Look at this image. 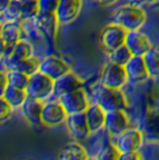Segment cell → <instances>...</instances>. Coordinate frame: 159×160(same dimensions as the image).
Segmentation results:
<instances>
[{"mask_svg":"<svg viewBox=\"0 0 159 160\" xmlns=\"http://www.w3.org/2000/svg\"><path fill=\"white\" fill-rule=\"evenodd\" d=\"M142 133L150 141H159V112L156 111L146 116Z\"/></svg>","mask_w":159,"mask_h":160,"instance_id":"22","label":"cell"},{"mask_svg":"<svg viewBox=\"0 0 159 160\" xmlns=\"http://www.w3.org/2000/svg\"><path fill=\"white\" fill-rule=\"evenodd\" d=\"M12 0H0V8H1V12H4L6 10V7L11 4Z\"/></svg>","mask_w":159,"mask_h":160,"instance_id":"35","label":"cell"},{"mask_svg":"<svg viewBox=\"0 0 159 160\" xmlns=\"http://www.w3.org/2000/svg\"><path fill=\"white\" fill-rule=\"evenodd\" d=\"M96 99H97V104H100L105 112L113 111V110H125L126 108L125 94L119 88L102 86L97 91Z\"/></svg>","mask_w":159,"mask_h":160,"instance_id":"4","label":"cell"},{"mask_svg":"<svg viewBox=\"0 0 159 160\" xmlns=\"http://www.w3.org/2000/svg\"><path fill=\"white\" fill-rule=\"evenodd\" d=\"M115 1H117V0H97V2L103 5V6H109V5L114 4Z\"/></svg>","mask_w":159,"mask_h":160,"instance_id":"36","label":"cell"},{"mask_svg":"<svg viewBox=\"0 0 159 160\" xmlns=\"http://www.w3.org/2000/svg\"><path fill=\"white\" fill-rule=\"evenodd\" d=\"M83 6L81 0H60L59 6L56 10V17L59 23L67 24L75 19Z\"/></svg>","mask_w":159,"mask_h":160,"instance_id":"16","label":"cell"},{"mask_svg":"<svg viewBox=\"0 0 159 160\" xmlns=\"http://www.w3.org/2000/svg\"><path fill=\"white\" fill-rule=\"evenodd\" d=\"M127 33H128V30L119 24H115V23L108 24L100 31V46L108 54L111 53L115 49H117L126 43Z\"/></svg>","mask_w":159,"mask_h":160,"instance_id":"3","label":"cell"},{"mask_svg":"<svg viewBox=\"0 0 159 160\" xmlns=\"http://www.w3.org/2000/svg\"><path fill=\"white\" fill-rule=\"evenodd\" d=\"M119 149L115 146H108L102 149V152L97 157V160H119Z\"/></svg>","mask_w":159,"mask_h":160,"instance_id":"31","label":"cell"},{"mask_svg":"<svg viewBox=\"0 0 159 160\" xmlns=\"http://www.w3.org/2000/svg\"><path fill=\"white\" fill-rule=\"evenodd\" d=\"M38 71L53 80H56L67 72H69V66L67 62H65L60 58L47 56L43 60H41Z\"/></svg>","mask_w":159,"mask_h":160,"instance_id":"11","label":"cell"},{"mask_svg":"<svg viewBox=\"0 0 159 160\" xmlns=\"http://www.w3.org/2000/svg\"><path fill=\"white\" fill-rule=\"evenodd\" d=\"M87 153L85 148L79 145L78 142H71L66 146L62 147V149L58 154V160H87Z\"/></svg>","mask_w":159,"mask_h":160,"instance_id":"21","label":"cell"},{"mask_svg":"<svg viewBox=\"0 0 159 160\" xmlns=\"http://www.w3.org/2000/svg\"><path fill=\"white\" fill-rule=\"evenodd\" d=\"M66 126L71 135L77 140H84L89 136V134L91 133L89 124H87L85 111L77 113H68L66 118Z\"/></svg>","mask_w":159,"mask_h":160,"instance_id":"9","label":"cell"},{"mask_svg":"<svg viewBox=\"0 0 159 160\" xmlns=\"http://www.w3.org/2000/svg\"><path fill=\"white\" fill-rule=\"evenodd\" d=\"M147 1H151L152 2V1H159V0H147Z\"/></svg>","mask_w":159,"mask_h":160,"instance_id":"38","label":"cell"},{"mask_svg":"<svg viewBox=\"0 0 159 160\" xmlns=\"http://www.w3.org/2000/svg\"><path fill=\"white\" fill-rule=\"evenodd\" d=\"M0 79H1V93L6 90V87L8 86V79H7V73H4L1 72V75H0Z\"/></svg>","mask_w":159,"mask_h":160,"instance_id":"34","label":"cell"},{"mask_svg":"<svg viewBox=\"0 0 159 160\" xmlns=\"http://www.w3.org/2000/svg\"><path fill=\"white\" fill-rule=\"evenodd\" d=\"M42 102L38 99H33L28 97L27 100L20 107L23 117L33 126H37L42 123V110H43Z\"/></svg>","mask_w":159,"mask_h":160,"instance_id":"17","label":"cell"},{"mask_svg":"<svg viewBox=\"0 0 159 160\" xmlns=\"http://www.w3.org/2000/svg\"><path fill=\"white\" fill-rule=\"evenodd\" d=\"M128 80L125 66H121L114 62H108L102 72L100 82L102 86L110 88H121Z\"/></svg>","mask_w":159,"mask_h":160,"instance_id":"5","label":"cell"},{"mask_svg":"<svg viewBox=\"0 0 159 160\" xmlns=\"http://www.w3.org/2000/svg\"><path fill=\"white\" fill-rule=\"evenodd\" d=\"M146 67L150 77H159V50L151 48L147 53L144 55Z\"/></svg>","mask_w":159,"mask_h":160,"instance_id":"25","label":"cell"},{"mask_svg":"<svg viewBox=\"0 0 159 160\" xmlns=\"http://www.w3.org/2000/svg\"><path fill=\"white\" fill-rule=\"evenodd\" d=\"M125 44L129 48L133 55H139V56H144L152 48L148 37L145 33L140 32L139 30L128 31Z\"/></svg>","mask_w":159,"mask_h":160,"instance_id":"15","label":"cell"},{"mask_svg":"<svg viewBox=\"0 0 159 160\" xmlns=\"http://www.w3.org/2000/svg\"><path fill=\"white\" fill-rule=\"evenodd\" d=\"M54 84L55 80L38 71L29 77V82L25 88L28 97L38 100L46 99L52 93H54Z\"/></svg>","mask_w":159,"mask_h":160,"instance_id":"2","label":"cell"},{"mask_svg":"<svg viewBox=\"0 0 159 160\" xmlns=\"http://www.w3.org/2000/svg\"><path fill=\"white\" fill-rule=\"evenodd\" d=\"M60 103L66 109L67 113L84 112L89 108L86 94L83 88L66 93L60 97Z\"/></svg>","mask_w":159,"mask_h":160,"instance_id":"8","label":"cell"},{"mask_svg":"<svg viewBox=\"0 0 159 160\" xmlns=\"http://www.w3.org/2000/svg\"><path fill=\"white\" fill-rule=\"evenodd\" d=\"M144 133L139 129H128L125 133L117 136L115 147L119 149L120 153L125 152H134L138 151L142 143Z\"/></svg>","mask_w":159,"mask_h":160,"instance_id":"10","label":"cell"},{"mask_svg":"<svg viewBox=\"0 0 159 160\" xmlns=\"http://www.w3.org/2000/svg\"><path fill=\"white\" fill-rule=\"evenodd\" d=\"M104 127L114 136H119L129 129V120L123 110L108 111L105 115Z\"/></svg>","mask_w":159,"mask_h":160,"instance_id":"12","label":"cell"},{"mask_svg":"<svg viewBox=\"0 0 159 160\" xmlns=\"http://www.w3.org/2000/svg\"><path fill=\"white\" fill-rule=\"evenodd\" d=\"M40 62L41 61L35 58V56H30L28 59L17 62L16 65L10 67V69H14V71H19L22 73L27 74V75H33V73L38 72V68H40Z\"/></svg>","mask_w":159,"mask_h":160,"instance_id":"24","label":"cell"},{"mask_svg":"<svg viewBox=\"0 0 159 160\" xmlns=\"http://www.w3.org/2000/svg\"><path fill=\"white\" fill-rule=\"evenodd\" d=\"M119 160H144V159H142V155L138 151H134V152L120 153Z\"/></svg>","mask_w":159,"mask_h":160,"instance_id":"33","label":"cell"},{"mask_svg":"<svg viewBox=\"0 0 159 160\" xmlns=\"http://www.w3.org/2000/svg\"><path fill=\"white\" fill-rule=\"evenodd\" d=\"M85 115H86L87 124H89V128H90L91 133L98 132L100 128L104 127L106 112L100 104L96 103L93 105H89V108L85 111Z\"/></svg>","mask_w":159,"mask_h":160,"instance_id":"19","label":"cell"},{"mask_svg":"<svg viewBox=\"0 0 159 160\" xmlns=\"http://www.w3.org/2000/svg\"><path fill=\"white\" fill-rule=\"evenodd\" d=\"M20 41V27L16 22H8L1 29V55L5 59Z\"/></svg>","mask_w":159,"mask_h":160,"instance_id":"7","label":"cell"},{"mask_svg":"<svg viewBox=\"0 0 159 160\" xmlns=\"http://www.w3.org/2000/svg\"><path fill=\"white\" fill-rule=\"evenodd\" d=\"M1 97H4L13 108H20L23 105V103L27 100L28 94L25 90L17 88V87L8 85L6 87V90L1 93Z\"/></svg>","mask_w":159,"mask_h":160,"instance_id":"23","label":"cell"},{"mask_svg":"<svg viewBox=\"0 0 159 160\" xmlns=\"http://www.w3.org/2000/svg\"><path fill=\"white\" fill-rule=\"evenodd\" d=\"M30 56H33V46L27 41L20 40L14 46L12 52L8 54V56L5 58V60H6L7 67L10 68L11 66L16 65L17 62L24 60V59H28Z\"/></svg>","mask_w":159,"mask_h":160,"instance_id":"20","label":"cell"},{"mask_svg":"<svg viewBox=\"0 0 159 160\" xmlns=\"http://www.w3.org/2000/svg\"><path fill=\"white\" fill-rule=\"evenodd\" d=\"M132 58V52L129 50V48L127 47L126 44H123V46H121L117 49H115L114 52L109 53V60H110V62L117 63V65H121V66H126V63Z\"/></svg>","mask_w":159,"mask_h":160,"instance_id":"27","label":"cell"},{"mask_svg":"<svg viewBox=\"0 0 159 160\" xmlns=\"http://www.w3.org/2000/svg\"><path fill=\"white\" fill-rule=\"evenodd\" d=\"M111 23L119 24L128 31L139 30L146 22V13L140 7L126 5L115 10L111 16Z\"/></svg>","mask_w":159,"mask_h":160,"instance_id":"1","label":"cell"},{"mask_svg":"<svg viewBox=\"0 0 159 160\" xmlns=\"http://www.w3.org/2000/svg\"><path fill=\"white\" fill-rule=\"evenodd\" d=\"M12 109H13V107L4 97H1V107H0V118H1V121L7 120L11 116Z\"/></svg>","mask_w":159,"mask_h":160,"instance_id":"32","label":"cell"},{"mask_svg":"<svg viewBox=\"0 0 159 160\" xmlns=\"http://www.w3.org/2000/svg\"><path fill=\"white\" fill-rule=\"evenodd\" d=\"M83 86H84L83 80L69 71L66 74H64L62 77H60L59 79L55 80V84H54V94L58 96L60 98L64 94L83 88Z\"/></svg>","mask_w":159,"mask_h":160,"instance_id":"13","label":"cell"},{"mask_svg":"<svg viewBox=\"0 0 159 160\" xmlns=\"http://www.w3.org/2000/svg\"><path fill=\"white\" fill-rule=\"evenodd\" d=\"M33 19H35L37 28L48 38H50L52 41L55 40L56 31H58V24H59V19L56 17V13H38Z\"/></svg>","mask_w":159,"mask_h":160,"instance_id":"18","label":"cell"},{"mask_svg":"<svg viewBox=\"0 0 159 160\" xmlns=\"http://www.w3.org/2000/svg\"><path fill=\"white\" fill-rule=\"evenodd\" d=\"M7 79H8V85L10 86L25 90L28 86V82H29V75L22 73L19 71L10 69L8 73H7Z\"/></svg>","mask_w":159,"mask_h":160,"instance_id":"28","label":"cell"},{"mask_svg":"<svg viewBox=\"0 0 159 160\" xmlns=\"http://www.w3.org/2000/svg\"><path fill=\"white\" fill-rule=\"evenodd\" d=\"M87 160H97V158H89Z\"/></svg>","mask_w":159,"mask_h":160,"instance_id":"37","label":"cell"},{"mask_svg":"<svg viewBox=\"0 0 159 160\" xmlns=\"http://www.w3.org/2000/svg\"><path fill=\"white\" fill-rule=\"evenodd\" d=\"M4 14L6 16V18L10 22H16L20 19V5L19 0H12L11 4L6 7V10L4 11Z\"/></svg>","mask_w":159,"mask_h":160,"instance_id":"29","label":"cell"},{"mask_svg":"<svg viewBox=\"0 0 159 160\" xmlns=\"http://www.w3.org/2000/svg\"><path fill=\"white\" fill-rule=\"evenodd\" d=\"M20 19H33L38 14V0H19Z\"/></svg>","mask_w":159,"mask_h":160,"instance_id":"26","label":"cell"},{"mask_svg":"<svg viewBox=\"0 0 159 160\" xmlns=\"http://www.w3.org/2000/svg\"><path fill=\"white\" fill-rule=\"evenodd\" d=\"M68 116L66 109L61 103L50 102L43 105L42 110V123L48 127H56L61 123L66 122Z\"/></svg>","mask_w":159,"mask_h":160,"instance_id":"6","label":"cell"},{"mask_svg":"<svg viewBox=\"0 0 159 160\" xmlns=\"http://www.w3.org/2000/svg\"><path fill=\"white\" fill-rule=\"evenodd\" d=\"M125 69H126L128 80L132 82H141L150 77L144 56L133 55L132 59L126 63Z\"/></svg>","mask_w":159,"mask_h":160,"instance_id":"14","label":"cell"},{"mask_svg":"<svg viewBox=\"0 0 159 160\" xmlns=\"http://www.w3.org/2000/svg\"><path fill=\"white\" fill-rule=\"evenodd\" d=\"M60 0H38V13H56Z\"/></svg>","mask_w":159,"mask_h":160,"instance_id":"30","label":"cell"}]
</instances>
